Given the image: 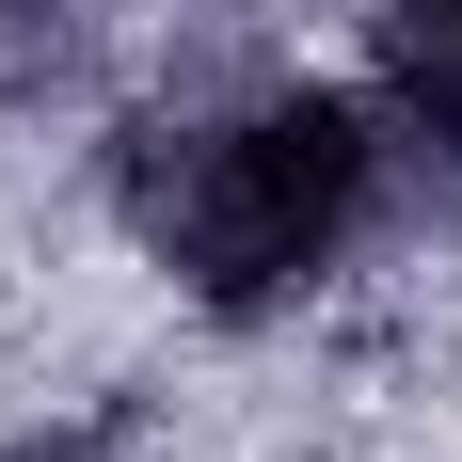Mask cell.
Returning a JSON list of instances; mask_svg holds the SVG:
<instances>
[{"mask_svg":"<svg viewBox=\"0 0 462 462\" xmlns=\"http://www.w3.org/2000/svg\"><path fill=\"white\" fill-rule=\"evenodd\" d=\"M112 224L143 239V272H176V303L287 319L399 224V143L335 80L160 96V112L112 128Z\"/></svg>","mask_w":462,"mask_h":462,"instance_id":"cell-1","label":"cell"},{"mask_svg":"<svg viewBox=\"0 0 462 462\" xmlns=\"http://www.w3.org/2000/svg\"><path fill=\"white\" fill-rule=\"evenodd\" d=\"M367 112L399 143V224L462 208V0H383L367 16Z\"/></svg>","mask_w":462,"mask_h":462,"instance_id":"cell-2","label":"cell"},{"mask_svg":"<svg viewBox=\"0 0 462 462\" xmlns=\"http://www.w3.org/2000/svg\"><path fill=\"white\" fill-rule=\"evenodd\" d=\"M96 16L112 0H0V112H32V96H64L96 64Z\"/></svg>","mask_w":462,"mask_h":462,"instance_id":"cell-3","label":"cell"},{"mask_svg":"<svg viewBox=\"0 0 462 462\" xmlns=\"http://www.w3.org/2000/svg\"><path fill=\"white\" fill-rule=\"evenodd\" d=\"M0 462H128L112 415H48V430H0Z\"/></svg>","mask_w":462,"mask_h":462,"instance_id":"cell-4","label":"cell"}]
</instances>
